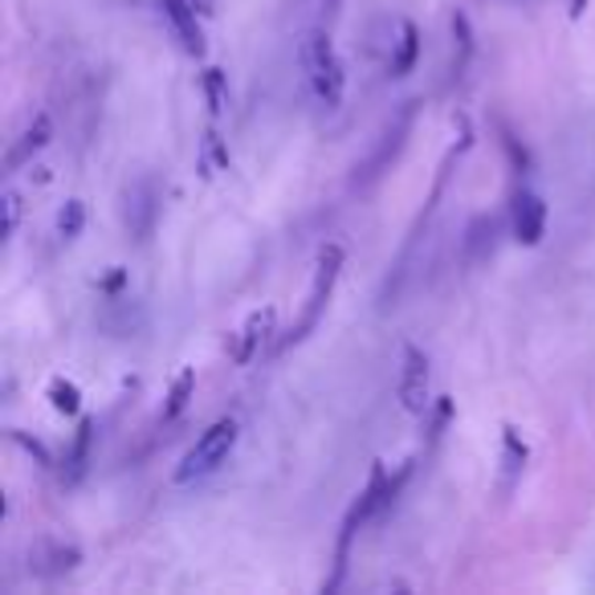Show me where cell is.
Wrapping results in <instances>:
<instances>
[{"label": "cell", "instance_id": "cell-1", "mask_svg": "<svg viewBox=\"0 0 595 595\" xmlns=\"http://www.w3.org/2000/svg\"><path fill=\"white\" fill-rule=\"evenodd\" d=\"M298 58H302L306 82L315 90V99L327 111H335L342 102V94H347V70H342V58L327 29H310L302 38V45H298Z\"/></svg>", "mask_w": 595, "mask_h": 595}, {"label": "cell", "instance_id": "cell-2", "mask_svg": "<svg viewBox=\"0 0 595 595\" xmlns=\"http://www.w3.org/2000/svg\"><path fill=\"white\" fill-rule=\"evenodd\" d=\"M237 437H242V429H237L233 417L213 420V424L196 437V444L184 453V461L176 465V482L192 485V482H201V478H208V473H216V469L228 461V453L237 449Z\"/></svg>", "mask_w": 595, "mask_h": 595}, {"label": "cell", "instance_id": "cell-3", "mask_svg": "<svg viewBox=\"0 0 595 595\" xmlns=\"http://www.w3.org/2000/svg\"><path fill=\"white\" fill-rule=\"evenodd\" d=\"M342 274V245H322L318 249V261H315V274H310V290H306V306H302V318H298V327L290 330V339H306L310 330L318 327V318L327 310L330 294H335V281Z\"/></svg>", "mask_w": 595, "mask_h": 595}, {"label": "cell", "instance_id": "cell-4", "mask_svg": "<svg viewBox=\"0 0 595 595\" xmlns=\"http://www.w3.org/2000/svg\"><path fill=\"white\" fill-rule=\"evenodd\" d=\"M274 330H278V310L274 306H261V310H254V315L245 318L242 327L228 335V359L237 363V368H249L257 355H261V347H266L269 339H274Z\"/></svg>", "mask_w": 595, "mask_h": 595}, {"label": "cell", "instance_id": "cell-5", "mask_svg": "<svg viewBox=\"0 0 595 595\" xmlns=\"http://www.w3.org/2000/svg\"><path fill=\"white\" fill-rule=\"evenodd\" d=\"M396 396H400V408L412 412V417H424V412H429V355L420 351L417 342H404Z\"/></svg>", "mask_w": 595, "mask_h": 595}, {"label": "cell", "instance_id": "cell-6", "mask_svg": "<svg viewBox=\"0 0 595 595\" xmlns=\"http://www.w3.org/2000/svg\"><path fill=\"white\" fill-rule=\"evenodd\" d=\"M160 13L172 29V38L179 41V50L192 53V58H204V29L196 4L192 0H160Z\"/></svg>", "mask_w": 595, "mask_h": 595}, {"label": "cell", "instance_id": "cell-7", "mask_svg": "<svg viewBox=\"0 0 595 595\" xmlns=\"http://www.w3.org/2000/svg\"><path fill=\"white\" fill-rule=\"evenodd\" d=\"M510 228H514V242L534 249L546 237V204L538 192H519L514 196V213H510Z\"/></svg>", "mask_w": 595, "mask_h": 595}, {"label": "cell", "instance_id": "cell-8", "mask_svg": "<svg viewBox=\"0 0 595 595\" xmlns=\"http://www.w3.org/2000/svg\"><path fill=\"white\" fill-rule=\"evenodd\" d=\"M50 140H53V119L45 111H38L33 119H29V127L17 135L13 147H9V155H4V167H9V172H17V167L33 164V155L45 152V147H50Z\"/></svg>", "mask_w": 595, "mask_h": 595}, {"label": "cell", "instance_id": "cell-9", "mask_svg": "<svg viewBox=\"0 0 595 595\" xmlns=\"http://www.w3.org/2000/svg\"><path fill=\"white\" fill-rule=\"evenodd\" d=\"M526 461H531V449H526V441L519 437V429H506L502 432V478H497V485H502V494H514L522 482V473H526Z\"/></svg>", "mask_w": 595, "mask_h": 595}, {"label": "cell", "instance_id": "cell-10", "mask_svg": "<svg viewBox=\"0 0 595 595\" xmlns=\"http://www.w3.org/2000/svg\"><path fill=\"white\" fill-rule=\"evenodd\" d=\"M420 58V33L412 21H400L396 29V41H392V78H404L412 74V65Z\"/></svg>", "mask_w": 595, "mask_h": 595}, {"label": "cell", "instance_id": "cell-11", "mask_svg": "<svg viewBox=\"0 0 595 595\" xmlns=\"http://www.w3.org/2000/svg\"><path fill=\"white\" fill-rule=\"evenodd\" d=\"M192 392H196V368H179L172 388H167V400H164V420H176L184 408L192 404Z\"/></svg>", "mask_w": 595, "mask_h": 595}, {"label": "cell", "instance_id": "cell-12", "mask_svg": "<svg viewBox=\"0 0 595 595\" xmlns=\"http://www.w3.org/2000/svg\"><path fill=\"white\" fill-rule=\"evenodd\" d=\"M82 228H86V204L65 201L62 208H58V237H62V242H78Z\"/></svg>", "mask_w": 595, "mask_h": 595}, {"label": "cell", "instance_id": "cell-13", "mask_svg": "<svg viewBox=\"0 0 595 595\" xmlns=\"http://www.w3.org/2000/svg\"><path fill=\"white\" fill-rule=\"evenodd\" d=\"M228 167V147L220 143L216 131H208L201 140V172L204 176H216V172H225Z\"/></svg>", "mask_w": 595, "mask_h": 595}, {"label": "cell", "instance_id": "cell-14", "mask_svg": "<svg viewBox=\"0 0 595 595\" xmlns=\"http://www.w3.org/2000/svg\"><path fill=\"white\" fill-rule=\"evenodd\" d=\"M453 41H456V65L453 74L461 78V70L469 65V58H473V25H469L465 13H453Z\"/></svg>", "mask_w": 595, "mask_h": 595}, {"label": "cell", "instance_id": "cell-15", "mask_svg": "<svg viewBox=\"0 0 595 595\" xmlns=\"http://www.w3.org/2000/svg\"><path fill=\"white\" fill-rule=\"evenodd\" d=\"M90 437H94V420H82V424H78V437H74V449H70V482H78V478H82V469H86Z\"/></svg>", "mask_w": 595, "mask_h": 595}, {"label": "cell", "instance_id": "cell-16", "mask_svg": "<svg viewBox=\"0 0 595 595\" xmlns=\"http://www.w3.org/2000/svg\"><path fill=\"white\" fill-rule=\"evenodd\" d=\"M50 400H53V408L62 412V417H74L78 408H82V392H78V383H70V380H50Z\"/></svg>", "mask_w": 595, "mask_h": 595}, {"label": "cell", "instance_id": "cell-17", "mask_svg": "<svg viewBox=\"0 0 595 595\" xmlns=\"http://www.w3.org/2000/svg\"><path fill=\"white\" fill-rule=\"evenodd\" d=\"M0 208H4V242H13L17 228H21V192L4 188V196H0Z\"/></svg>", "mask_w": 595, "mask_h": 595}, {"label": "cell", "instance_id": "cell-18", "mask_svg": "<svg viewBox=\"0 0 595 595\" xmlns=\"http://www.w3.org/2000/svg\"><path fill=\"white\" fill-rule=\"evenodd\" d=\"M204 94H208V106H213V114L225 111V102H228V90H225V74L220 70H204Z\"/></svg>", "mask_w": 595, "mask_h": 595}, {"label": "cell", "instance_id": "cell-19", "mask_svg": "<svg viewBox=\"0 0 595 595\" xmlns=\"http://www.w3.org/2000/svg\"><path fill=\"white\" fill-rule=\"evenodd\" d=\"M192 4H196V13H201V17H213V13H216L213 0H192Z\"/></svg>", "mask_w": 595, "mask_h": 595}, {"label": "cell", "instance_id": "cell-20", "mask_svg": "<svg viewBox=\"0 0 595 595\" xmlns=\"http://www.w3.org/2000/svg\"><path fill=\"white\" fill-rule=\"evenodd\" d=\"M583 4H587V0H571V17H583Z\"/></svg>", "mask_w": 595, "mask_h": 595}]
</instances>
